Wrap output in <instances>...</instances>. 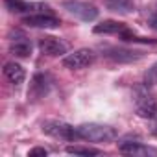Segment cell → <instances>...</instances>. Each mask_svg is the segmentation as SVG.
I'll return each instance as SVG.
<instances>
[{
    "mask_svg": "<svg viewBox=\"0 0 157 157\" xmlns=\"http://www.w3.org/2000/svg\"><path fill=\"white\" fill-rule=\"evenodd\" d=\"M144 83H146L148 87L157 85V63L148 68V72H146V76H144Z\"/></svg>",
    "mask_w": 157,
    "mask_h": 157,
    "instance_id": "cell-15",
    "label": "cell"
},
{
    "mask_svg": "<svg viewBox=\"0 0 157 157\" xmlns=\"http://www.w3.org/2000/svg\"><path fill=\"white\" fill-rule=\"evenodd\" d=\"M151 24H153V26L157 28V17H153V19H151Z\"/></svg>",
    "mask_w": 157,
    "mask_h": 157,
    "instance_id": "cell-19",
    "label": "cell"
},
{
    "mask_svg": "<svg viewBox=\"0 0 157 157\" xmlns=\"http://www.w3.org/2000/svg\"><path fill=\"white\" fill-rule=\"evenodd\" d=\"M11 54L17 57H28L32 54V44L26 39H17L11 43Z\"/></svg>",
    "mask_w": 157,
    "mask_h": 157,
    "instance_id": "cell-12",
    "label": "cell"
},
{
    "mask_svg": "<svg viewBox=\"0 0 157 157\" xmlns=\"http://www.w3.org/2000/svg\"><path fill=\"white\" fill-rule=\"evenodd\" d=\"M46 93H48V78L44 74H37L30 87V96L33 100H37V98H43Z\"/></svg>",
    "mask_w": 157,
    "mask_h": 157,
    "instance_id": "cell-9",
    "label": "cell"
},
{
    "mask_svg": "<svg viewBox=\"0 0 157 157\" xmlns=\"http://www.w3.org/2000/svg\"><path fill=\"white\" fill-rule=\"evenodd\" d=\"M151 133L157 137V111H155V115L151 117Z\"/></svg>",
    "mask_w": 157,
    "mask_h": 157,
    "instance_id": "cell-18",
    "label": "cell"
},
{
    "mask_svg": "<svg viewBox=\"0 0 157 157\" xmlns=\"http://www.w3.org/2000/svg\"><path fill=\"white\" fill-rule=\"evenodd\" d=\"M22 22L33 28H57L59 26V21L50 15H30V17H24Z\"/></svg>",
    "mask_w": 157,
    "mask_h": 157,
    "instance_id": "cell-8",
    "label": "cell"
},
{
    "mask_svg": "<svg viewBox=\"0 0 157 157\" xmlns=\"http://www.w3.org/2000/svg\"><path fill=\"white\" fill-rule=\"evenodd\" d=\"M109 57H113L115 61H133L140 57V52H128V50H113L109 54Z\"/></svg>",
    "mask_w": 157,
    "mask_h": 157,
    "instance_id": "cell-13",
    "label": "cell"
},
{
    "mask_svg": "<svg viewBox=\"0 0 157 157\" xmlns=\"http://www.w3.org/2000/svg\"><path fill=\"white\" fill-rule=\"evenodd\" d=\"M43 131L54 139H63V140H74L80 137L78 129H74L70 124L61 122V120H46L43 124Z\"/></svg>",
    "mask_w": 157,
    "mask_h": 157,
    "instance_id": "cell-3",
    "label": "cell"
},
{
    "mask_svg": "<svg viewBox=\"0 0 157 157\" xmlns=\"http://www.w3.org/2000/svg\"><path fill=\"white\" fill-rule=\"evenodd\" d=\"M94 61V52L89 48H82V50H76L74 54H68L63 59V67L78 70V68H85Z\"/></svg>",
    "mask_w": 157,
    "mask_h": 157,
    "instance_id": "cell-5",
    "label": "cell"
},
{
    "mask_svg": "<svg viewBox=\"0 0 157 157\" xmlns=\"http://www.w3.org/2000/svg\"><path fill=\"white\" fill-rule=\"evenodd\" d=\"M118 150L122 153H129V155H157L155 148L144 146L137 140H124L122 144H118Z\"/></svg>",
    "mask_w": 157,
    "mask_h": 157,
    "instance_id": "cell-7",
    "label": "cell"
},
{
    "mask_svg": "<svg viewBox=\"0 0 157 157\" xmlns=\"http://www.w3.org/2000/svg\"><path fill=\"white\" fill-rule=\"evenodd\" d=\"M67 151L74 153V155H100L98 150H94V148H83V146H68Z\"/></svg>",
    "mask_w": 157,
    "mask_h": 157,
    "instance_id": "cell-14",
    "label": "cell"
},
{
    "mask_svg": "<svg viewBox=\"0 0 157 157\" xmlns=\"http://www.w3.org/2000/svg\"><path fill=\"white\" fill-rule=\"evenodd\" d=\"M63 8L68 11V13H72L74 17H78V19H82V21H94L96 17H98V10L93 6V4H87V2H78V0H68V2H65L63 4Z\"/></svg>",
    "mask_w": 157,
    "mask_h": 157,
    "instance_id": "cell-4",
    "label": "cell"
},
{
    "mask_svg": "<svg viewBox=\"0 0 157 157\" xmlns=\"http://www.w3.org/2000/svg\"><path fill=\"white\" fill-rule=\"evenodd\" d=\"M46 155H48V151L44 148H33V150H30V157H46Z\"/></svg>",
    "mask_w": 157,
    "mask_h": 157,
    "instance_id": "cell-17",
    "label": "cell"
},
{
    "mask_svg": "<svg viewBox=\"0 0 157 157\" xmlns=\"http://www.w3.org/2000/svg\"><path fill=\"white\" fill-rule=\"evenodd\" d=\"M124 30H126V24L117 22V21H105V22L94 26V33H120Z\"/></svg>",
    "mask_w": 157,
    "mask_h": 157,
    "instance_id": "cell-11",
    "label": "cell"
},
{
    "mask_svg": "<svg viewBox=\"0 0 157 157\" xmlns=\"http://www.w3.org/2000/svg\"><path fill=\"white\" fill-rule=\"evenodd\" d=\"M6 6L11 11H26V10L32 8L28 2H22V0H6Z\"/></svg>",
    "mask_w": 157,
    "mask_h": 157,
    "instance_id": "cell-16",
    "label": "cell"
},
{
    "mask_svg": "<svg viewBox=\"0 0 157 157\" xmlns=\"http://www.w3.org/2000/svg\"><path fill=\"white\" fill-rule=\"evenodd\" d=\"M4 74H6V78L11 82V83H15V85H21L22 82H24V78H26V74H24V68L19 65V63H6V67H4Z\"/></svg>",
    "mask_w": 157,
    "mask_h": 157,
    "instance_id": "cell-10",
    "label": "cell"
},
{
    "mask_svg": "<svg viewBox=\"0 0 157 157\" xmlns=\"http://www.w3.org/2000/svg\"><path fill=\"white\" fill-rule=\"evenodd\" d=\"M80 139L93 142H111L117 139V129L105 124H82L78 128Z\"/></svg>",
    "mask_w": 157,
    "mask_h": 157,
    "instance_id": "cell-2",
    "label": "cell"
},
{
    "mask_svg": "<svg viewBox=\"0 0 157 157\" xmlns=\"http://www.w3.org/2000/svg\"><path fill=\"white\" fill-rule=\"evenodd\" d=\"M39 50L43 52V54H46V56H63V54H67V50H68V44L67 43H63L61 39H57V37H52V35H48V37H43L41 41H39Z\"/></svg>",
    "mask_w": 157,
    "mask_h": 157,
    "instance_id": "cell-6",
    "label": "cell"
},
{
    "mask_svg": "<svg viewBox=\"0 0 157 157\" xmlns=\"http://www.w3.org/2000/svg\"><path fill=\"white\" fill-rule=\"evenodd\" d=\"M133 102H135V111L142 118H151L157 111V100L155 96L148 91V85H139L133 91Z\"/></svg>",
    "mask_w": 157,
    "mask_h": 157,
    "instance_id": "cell-1",
    "label": "cell"
}]
</instances>
